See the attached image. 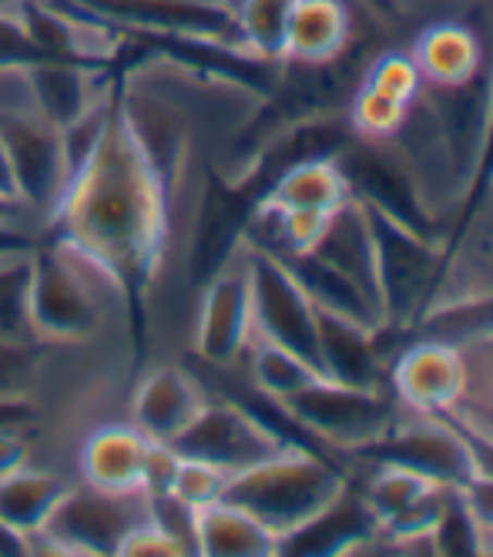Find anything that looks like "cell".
<instances>
[{"instance_id": "33", "label": "cell", "mask_w": 493, "mask_h": 557, "mask_svg": "<svg viewBox=\"0 0 493 557\" xmlns=\"http://www.w3.org/2000/svg\"><path fill=\"white\" fill-rule=\"evenodd\" d=\"M0 225H24L40 235V225L30 219V212L17 202H8V198H0Z\"/></svg>"}, {"instance_id": "6", "label": "cell", "mask_w": 493, "mask_h": 557, "mask_svg": "<svg viewBox=\"0 0 493 557\" xmlns=\"http://www.w3.org/2000/svg\"><path fill=\"white\" fill-rule=\"evenodd\" d=\"M252 343V289H249V259L242 249L212 272L195 293L188 349L205 367L229 370L235 367Z\"/></svg>"}, {"instance_id": "17", "label": "cell", "mask_w": 493, "mask_h": 557, "mask_svg": "<svg viewBox=\"0 0 493 557\" xmlns=\"http://www.w3.org/2000/svg\"><path fill=\"white\" fill-rule=\"evenodd\" d=\"M195 547L201 557H272L279 554V537L238 504L212 500L198 507Z\"/></svg>"}, {"instance_id": "10", "label": "cell", "mask_w": 493, "mask_h": 557, "mask_svg": "<svg viewBox=\"0 0 493 557\" xmlns=\"http://www.w3.org/2000/svg\"><path fill=\"white\" fill-rule=\"evenodd\" d=\"M209 400L201 380L175 360L145 363L128 389L125 420H132L148 441L172 444L175 436L195 420V413Z\"/></svg>"}, {"instance_id": "28", "label": "cell", "mask_w": 493, "mask_h": 557, "mask_svg": "<svg viewBox=\"0 0 493 557\" xmlns=\"http://www.w3.org/2000/svg\"><path fill=\"white\" fill-rule=\"evenodd\" d=\"M182 457L169 447V444H158L151 441L148 457H145V476H141V491L145 494H164L172 491L175 484V473H178Z\"/></svg>"}, {"instance_id": "19", "label": "cell", "mask_w": 493, "mask_h": 557, "mask_svg": "<svg viewBox=\"0 0 493 557\" xmlns=\"http://www.w3.org/2000/svg\"><path fill=\"white\" fill-rule=\"evenodd\" d=\"M262 202L275 209H303V212H333L340 209L349 188L343 182V172L336 165V158H316V162H299L279 172L266 188H262Z\"/></svg>"}, {"instance_id": "7", "label": "cell", "mask_w": 493, "mask_h": 557, "mask_svg": "<svg viewBox=\"0 0 493 557\" xmlns=\"http://www.w3.org/2000/svg\"><path fill=\"white\" fill-rule=\"evenodd\" d=\"M188 460L212 463L229 476L238 470H249L259 460L289 447L282 436L245 404L235 400H205L195 420L169 444Z\"/></svg>"}, {"instance_id": "5", "label": "cell", "mask_w": 493, "mask_h": 557, "mask_svg": "<svg viewBox=\"0 0 493 557\" xmlns=\"http://www.w3.org/2000/svg\"><path fill=\"white\" fill-rule=\"evenodd\" d=\"M275 407L293 423H299V430L316 436L319 444L336 447L343 454H356L366 444L380 441L396 423L393 404L380 389L346 386L325 376Z\"/></svg>"}, {"instance_id": "34", "label": "cell", "mask_w": 493, "mask_h": 557, "mask_svg": "<svg viewBox=\"0 0 493 557\" xmlns=\"http://www.w3.org/2000/svg\"><path fill=\"white\" fill-rule=\"evenodd\" d=\"M359 4H362V8H390L393 0H359Z\"/></svg>"}, {"instance_id": "16", "label": "cell", "mask_w": 493, "mask_h": 557, "mask_svg": "<svg viewBox=\"0 0 493 557\" xmlns=\"http://www.w3.org/2000/svg\"><path fill=\"white\" fill-rule=\"evenodd\" d=\"M356 45L353 0H296L282 61L325 64Z\"/></svg>"}, {"instance_id": "26", "label": "cell", "mask_w": 493, "mask_h": 557, "mask_svg": "<svg viewBox=\"0 0 493 557\" xmlns=\"http://www.w3.org/2000/svg\"><path fill=\"white\" fill-rule=\"evenodd\" d=\"M175 454H178V450H175ZM178 457H182V454H178ZM225 484H229V473H225V470H219V467H212V463H201V460L182 457L172 491H175L185 504L205 507V504H212V500H222Z\"/></svg>"}, {"instance_id": "32", "label": "cell", "mask_w": 493, "mask_h": 557, "mask_svg": "<svg viewBox=\"0 0 493 557\" xmlns=\"http://www.w3.org/2000/svg\"><path fill=\"white\" fill-rule=\"evenodd\" d=\"M24 554H30L27 534L14 531L8 521H0V557H24Z\"/></svg>"}, {"instance_id": "29", "label": "cell", "mask_w": 493, "mask_h": 557, "mask_svg": "<svg viewBox=\"0 0 493 557\" xmlns=\"http://www.w3.org/2000/svg\"><path fill=\"white\" fill-rule=\"evenodd\" d=\"M460 494H464V504L473 513V521L483 534V544L493 541V476L473 473L470 481L460 487Z\"/></svg>"}, {"instance_id": "4", "label": "cell", "mask_w": 493, "mask_h": 557, "mask_svg": "<svg viewBox=\"0 0 493 557\" xmlns=\"http://www.w3.org/2000/svg\"><path fill=\"white\" fill-rule=\"evenodd\" d=\"M336 165L343 172V182L349 188L353 202L446 246V228L436 222V215L423 202V191L414 172L406 169V162L390 141L353 138L336 154Z\"/></svg>"}, {"instance_id": "11", "label": "cell", "mask_w": 493, "mask_h": 557, "mask_svg": "<svg viewBox=\"0 0 493 557\" xmlns=\"http://www.w3.org/2000/svg\"><path fill=\"white\" fill-rule=\"evenodd\" d=\"M151 441L132 420H98L77 436L74 481L101 491H141Z\"/></svg>"}, {"instance_id": "13", "label": "cell", "mask_w": 493, "mask_h": 557, "mask_svg": "<svg viewBox=\"0 0 493 557\" xmlns=\"http://www.w3.org/2000/svg\"><path fill=\"white\" fill-rule=\"evenodd\" d=\"M409 58L417 61L423 85L454 88L493 67V41H486V34L470 21L440 17L417 34Z\"/></svg>"}, {"instance_id": "1", "label": "cell", "mask_w": 493, "mask_h": 557, "mask_svg": "<svg viewBox=\"0 0 493 557\" xmlns=\"http://www.w3.org/2000/svg\"><path fill=\"white\" fill-rule=\"evenodd\" d=\"M346 491L343 473L325 457L289 444L249 470L229 476L222 500L249 510L279 541L319 517Z\"/></svg>"}, {"instance_id": "25", "label": "cell", "mask_w": 493, "mask_h": 557, "mask_svg": "<svg viewBox=\"0 0 493 557\" xmlns=\"http://www.w3.org/2000/svg\"><path fill=\"white\" fill-rule=\"evenodd\" d=\"M195 517H198V507L185 504L175 491L148 494V521L158 524L185 554H198V547H195Z\"/></svg>"}, {"instance_id": "31", "label": "cell", "mask_w": 493, "mask_h": 557, "mask_svg": "<svg viewBox=\"0 0 493 557\" xmlns=\"http://www.w3.org/2000/svg\"><path fill=\"white\" fill-rule=\"evenodd\" d=\"M0 198H8V202H21V191H17V178H14V169H11V154L4 148V141H0ZM34 219V215H30Z\"/></svg>"}, {"instance_id": "22", "label": "cell", "mask_w": 493, "mask_h": 557, "mask_svg": "<svg viewBox=\"0 0 493 557\" xmlns=\"http://www.w3.org/2000/svg\"><path fill=\"white\" fill-rule=\"evenodd\" d=\"M30 265H34V249L0 252V339L34 343L30 312H27Z\"/></svg>"}, {"instance_id": "9", "label": "cell", "mask_w": 493, "mask_h": 557, "mask_svg": "<svg viewBox=\"0 0 493 557\" xmlns=\"http://www.w3.org/2000/svg\"><path fill=\"white\" fill-rule=\"evenodd\" d=\"M356 457L414 470L433 484L457 491L473 476V454L464 430L449 420H430V413H423V420L393 423L380 441L356 450Z\"/></svg>"}, {"instance_id": "15", "label": "cell", "mask_w": 493, "mask_h": 557, "mask_svg": "<svg viewBox=\"0 0 493 557\" xmlns=\"http://www.w3.org/2000/svg\"><path fill=\"white\" fill-rule=\"evenodd\" d=\"M316 363L325 380L377 389L380 383L377 330L349 320V315L316 306Z\"/></svg>"}, {"instance_id": "30", "label": "cell", "mask_w": 493, "mask_h": 557, "mask_svg": "<svg viewBox=\"0 0 493 557\" xmlns=\"http://www.w3.org/2000/svg\"><path fill=\"white\" fill-rule=\"evenodd\" d=\"M37 460V441L24 430L0 426V476H8Z\"/></svg>"}, {"instance_id": "21", "label": "cell", "mask_w": 493, "mask_h": 557, "mask_svg": "<svg viewBox=\"0 0 493 557\" xmlns=\"http://www.w3.org/2000/svg\"><path fill=\"white\" fill-rule=\"evenodd\" d=\"M225 4L232 8L245 51L266 61H282L296 0H225Z\"/></svg>"}, {"instance_id": "36", "label": "cell", "mask_w": 493, "mask_h": 557, "mask_svg": "<svg viewBox=\"0 0 493 557\" xmlns=\"http://www.w3.org/2000/svg\"><path fill=\"white\" fill-rule=\"evenodd\" d=\"M393 4H396V0H393Z\"/></svg>"}, {"instance_id": "12", "label": "cell", "mask_w": 493, "mask_h": 557, "mask_svg": "<svg viewBox=\"0 0 493 557\" xmlns=\"http://www.w3.org/2000/svg\"><path fill=\"white\" fill-rule=\"evenodd\" d=\"M393 389L399 404L417 413H443L460 404L467 393V363L457 346L420 339L393 367Z\"/></svg>"}, {"instance_id": "24", "label": "cell", "mask_w": 493, "mask_h": 557, "mask_svg": "<svg viewBox=\"0 0 493 557\" xmlns=\"http://www.w3.org/2000/svg\"><path fill=\"white\" fill-rule=\"evenodd\" d=\"M362 85H369L373 91L393 98V101H403L409 104L420 88H423V77L417 71V61L409 58V51H380L366 61L362 67V77H359Z\"/></svg>"}, {"instance_id": "20", "label": "cell", "mask_w": 493, "mask_h": 557, "mask_svg": "<svg viewBox=\"0 0 493 557\" xmlns=\"http://www.w3.org/2000/svg\"><path fill=\"white\" fill-rule=\"evenodd\" d=\"M242 360H249L252 386L272 404L289 400L293 393H299V389L312 386L316 380H322V373L306 360V356L285 349L279 343H269V339H252Z\"/></svg>"}, {"instance_id": "8", "label": "cell", "mask_w": 493, "mask_h": 557, "mask_svg": "<svg viewBox=\"0 0 493 557\" xmlns=\"http://www.w3.org/2000/svg\"><path fill=\"white\" fill-rule=\"evenodd\" d=\"M249 259V289H252V339H269L293 349L319 370L316 363V302L303 289L279 256L252 249L245 243Z\"/></svg>"}, {"instance_id": "35", "label": "cell", "mask_w": 493, "mask_h": 557, "mask_svg": "<svg viewBox=\"0 0 493 557\" xmlns=\"http://www.w3.org/2000/svg\"><path fill=\"white\" fill-rule=\"evenodd\" d=\"M467 423H470V420H467ZM473 426H477V423H473ZM480 430H483V426H480ZM490 436H493V433H490Z\"/></svg>"}, {"instance_id": "23", "label": "cell", "mask_w": 493, "mask_h": 557, "mask_svg": "<svg viewBox=\"0 0 493 557\" xmlns=\"http://www.w3.org/2000/svg\"><path fill=\"white\" fill-rule=\"evenodd\" d=\"M406 111H409V104L393 101L359 82V88L349 98V128L362 141H390L396 135V128L403 125Z\"/></svg>"}, {"instance_id": "2", "label": "cell", "mask_w": 493, "mask_h": 557, "mask_svg": "<svg viewBox=\"0 0 493 557\" xmlns=\"http://www.w3.org/2000/svg\"><path fill=\"white\" fill-rule=\"evenodd\" d=\"M148 521L145 491H101L71 481L51 517L37 534L27 537L30 554H74L111 557L135 524Z\"/></svg>"}, {"instance_id": "14", "label": "cell", "mask_w": 493, "mask_h": 557, "mask_svg": "<svg viewBox=\"0 0 493 557\" xmlns=\"http://www.w3.org/2000/svg\"><path fill=\"white\" fill-rule=\"evenodd\" d=\"M303 256V252H299ZM312 259H319L322 265L336 269L340 275H346L349 283L373 302L383 315L380 306V283H377V246H373V225H369V215L359 202L346 198L340 209L329 212L319 238L312 243V249L306 252Z\"/></svg>"}, {"instance_id": "27", "label": "cell", "mask_w": 493, "mask_h": 557, "mask_svg": "<svg viewBox=\"0 0 493 557\" xmlns=\"http://www.w3.org/2000/svg\"><path fill=\"white\" fill-rule=\"evenodd\" d=\"M114 557H188V554L169 534H164L158 524L141 521L125 537H121Z\"/></svg>"}, {"instance_id": "18", "label": "cell", "mask_w": 493, "mask_h": 557, "mask_svg": "<svg viewBox=\"0 0 493 557\" xmlns=\"http://www.w3.org/2000/svg\"><path fill=\"white\" fill-rule=\"evenodd\" d=\"M71 481V473L48 463H27L8 476H0V521H8L14 531L27 537L37 534Z\"/></svg>"}, {"instance_id": "3", "label": "cell", "mask_w": 493, "mask_h": 557, "mask_svg": "<svg viewBox=\"0 0 493 557\" xmlns=\"http://www.w3.org/2000/svg\"><path fill=\"white\" fill-rule=\"evenodd\" d=\"M377 246V283L383 306V330H409L427 312L443 275L446 246L409 232L377 212H369Z\"/></svg>"}]
</instances>
